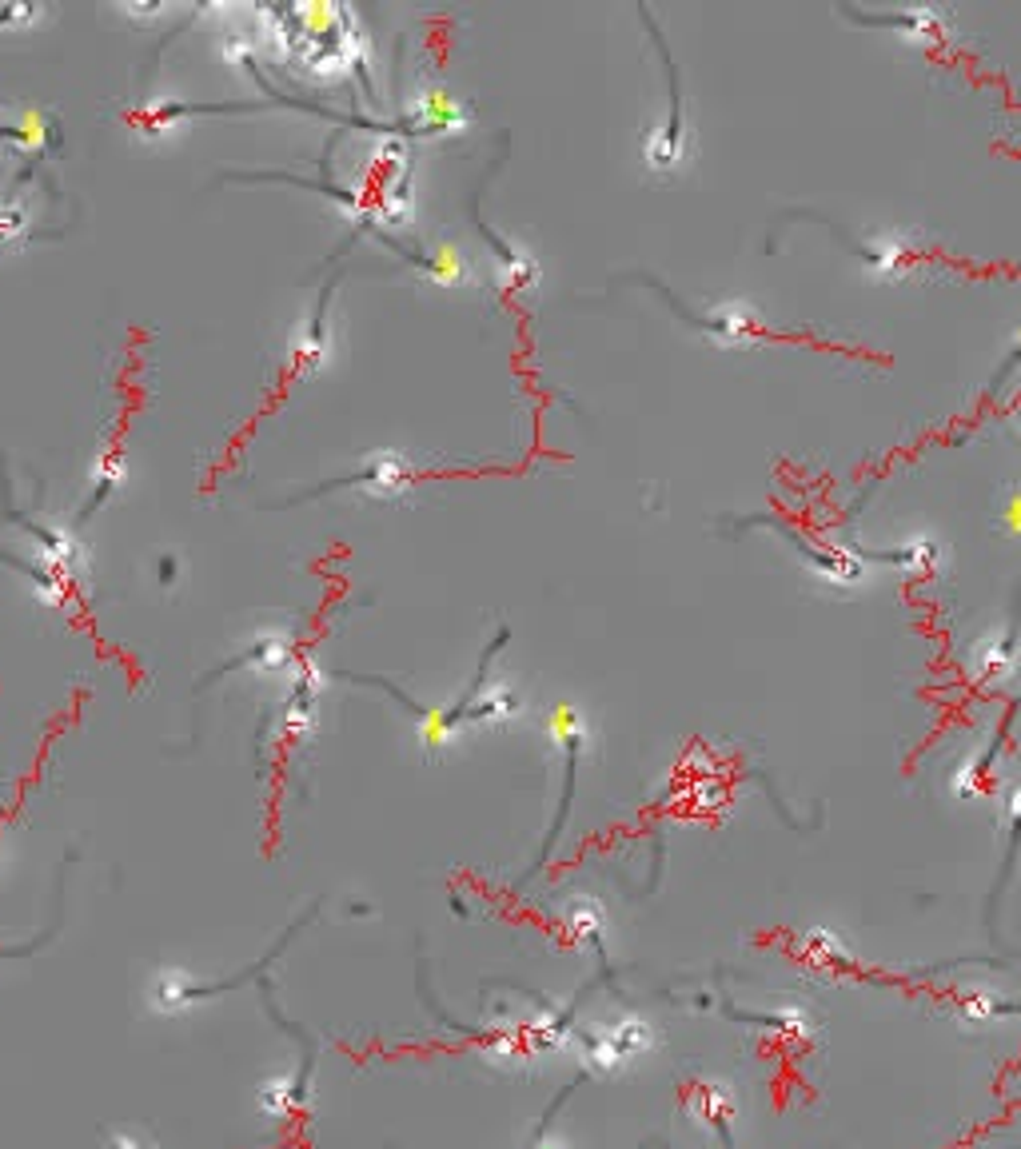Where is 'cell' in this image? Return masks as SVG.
I'll return each mask as SVG.
<instances>
[{"label": "cell", "instance_id": "1", "mask_svg": "<svg viewBox=\"0 0 1021 1149\" xmlns=\"http://www.w3.org/2000/svg\"><path fill=\"white\" fill-rule=\"evenodd\" d=\"M706 328H710L722 344H742V340H750V336H754L758 316H754V312H746V308H738V304H722L718 312H710V316H706Z\"/></svg>", "mask_w": 1021, "mask_h": 1149}, {"label": "cell", "instance_id": "2", "mask_svg": "<svg viewBox=\"0 0 1021 1149\" xmlns=\"http://www.w3.org/2000/svg\"><path fill=\"white\" fill-rule=\"evenodd\" d=\"M300 1098H304V1086H300L296 1074H276V1078H268V1082L260 1086V1110L272 1114V1118L292 1114Z\"/></svg>", "mask_w": 1021, "mask_h": 1149}, {"label": "cell", "instance_id": "3", "mask_svg": "<svg viewBox=\"0 0 1021 1149\" xmlns=\"http://www.w3.org/2000/svg\"><path fill=\"white\" fill-rule=\"evenodd\" d=\"M148 998H152V1010H164V1014H176V1010H184V1006H192V982L184 978V974H176V970H168V974H156L152 978V990H148Z\"/></svg>", "mask_w": 1021, "mask_h": 1149}, {"label": "cell", "instance_id": "4", "mask_svg": "<svg viewBox=\"0 0 1021 1149\" xmlns=\"http://www.w3.org/2000/svg\"><path fill=\"white\" fill-rule=\"evenodd\" d=\"M104 1149H148V1146H140L132 1134H112V1138L104 1142Z\"/></svg>", "mask_w": 1021, "mask_h": 1149}, {"label": "cell", "instance_id": "5", "mask_svg": "<svg viewBox=\"0 0 1021 1149\" xmlns=\"http://www.w3.org/2000/svg\"><path fill=\"white\" fill-rule=\"evenodd\" d=\"M1010 519H1014V523H1018V527H1021V499H1018V503H1014V507H1010Z\"/></svg>", "mask_w": 1021, "mask_h": 1149}]
</instances>
